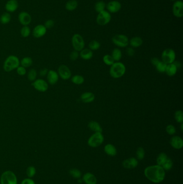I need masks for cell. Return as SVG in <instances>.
Masks as SVG:
<instances>
[{"label":"cell","mask_w":183,"mask_h":184,"mask_svg":"<svg viewBox=\"0 0 183 184\" xmlns=\"http://www.w3.org/2000/svg\"><path fill=\"white\" fill-rule=\"evenodd\" d=\"M145 176L155 184L162 182L166 177V172L161 166L155 165L148 166L144 171Z\"/></svg>","instance_id":"6da1fadb"},{"label":"cell","mask_w":183,"mask_h":184,"mask_svg":"<svg viewBox=\"0 0 183 184\" xmlns=\"http://www.w3.org/2000/svg\"><path fill=\"white\" fill-rule=\"evenodd\" d=\"M126 66L124 64L118 61L115 62L111 66L110 69V74L115 79L121 78L126 72Z\"/></svg>","instance_id":"7a4b0ae2"},{"label":"cell","mask_w":183,"mask_h":184,"mask_svg":"<svg viewBox=\"0 0 183 184\" xmlns=\"http://www.w3.org/2000/svg\"><path fill=\"white\" fill-rule=\"evenodd\" d=\"M20 65V61L17 56L11 55L6 58L3 64V69L7 72L17 69Z\"/></svg>","instance_id":"3957f363"},{"label":"cell","mask_w":183,"mask_h":184,"mask_svg":"<svg viewBox=\"0 0 183 184\" xmlns=\"http://www.w3.org/2000/svg\"><path fill=\"white\" fill-rule=\"evenodd\" d=\"M104 137L102 132H95L88 139V146L92 148H97L103 144Z\"/></svg>","instance_id":"277c9868"},{"label":"cell","mask_w":183,"mask_h":184,"mask_svg":"<svg viewBox=\"0 0 183 184\" xmlns=\"http://www.w3.org/2000/svg\"><path fill=\"white\" fill-rule=\"evenodd\" d=\"M1 184H17V176L13 172L6 171L2 173L0 178Z\"/></svg>","instance_id":"5b68a950"},{"label":"cell","mask_w":183,"mask_h":184,"mask_svg":"<svg viewBox=\"0 0 183 184\" xmlns=\"http://www.w3.org/2000/svg\"><path fill=\"white\" fill-rule=\"evenodd\" d=\"M72 43L75 51L77 52H80L84 48L85 42L84 39L81 35L78 33L73 35L72 38Z\"/></svg>","instance_id":"8992f818"},{"label":"cell","mask_w":183,"mask_h":184,"mask_svg":"<svg viewBox=\"0 0 183 184\" xmlns=\"http://www.w3.org/2000/svg\"><path fill=\"white\" fill-rule=\"evenodd\" d=\"M113 43L119 48H126L129 44V39L126 35L116 34L112 38Z\"/></svg>","instance_id":"52a82bcc"},{"label":"cell","mask_w":183,"mask_h":184,"mask_svg":"<svg viewBox=\"0 0 183 184\" xmlns=\"http://www.w3.org/2000/svg\"><path fill=\"white\" fill-rule=\"evenodd\" d=\"M176 53L172 49H166L162 52V61L168 64L173 63L175 61Z\"/></svg>","instance_id":"ba28073f"},{"label":"cell","mask_w":183,"mask_h":184,"mask_svg":"<svg viewBox=\"0 0 183 184\" xmlns=\"http://www.w3.org/2000/svg\"><path fill=\"white\" fill-rule=\"evenodd\" d=\"M111 15L107 11L104 10L98 14L96 18V22L98 24L101 26H104L109 24L111 21Z\"/></svg>","instance_id":"9c48e42d"},{"label":"cell","mask_w":183,"mask_h":184,"mask_svg":"<svg viewBox=\"0 0 183 184\" xmlns=\"http://www.w3.org/2000/svg\"><path fill=\"white\" fill-rule=\"evenodd\" d=\"M57 73L59 76L61 77L62 79L67 80L70 79L72 76V72L69 67L65 65H61L57 69Z\"/></svg>","instance_id":"30bf717a"},{"label":"cell","mask_w":183,"mask_h":184,"mask_svg":"<svg viewBox=\"0 0 183 184\" xmlns=\"http://www.w3.org/2000/svg\"><path fill=\"white\" fill-rule=\"evenodd\" d=\"M172 13L175 17L181 18L183 16V2L181 0L176 1L172 6Z\"/></svg>","instance_id":"8fae6325"},{"label":"cell","mask_w":183,"mask_h":184,"mask_svg":"<svg viewBox=\"0 0 183 184\" xmlns=\"http://www.w3.org/2000/svg\"><path fill=\"white\" fill-rule=\"evenodd\" d=\"M34 89L40 92H45L48 88V84L46 81L43 79H38L35 80L32 84Z\"/></svg>","instance_id":"7c38bea8"},{"label":"cell","mask_w":183,"mask_h":184,"mask_svg":"<svg viewBox=\"0 0 183 184\" xmlns=\"http://www.w3.org/2000/svg\"><path fill=\"white\" fill-rule=\"evenodd\" d=\"M106 8L110 13H116L121 9V4L116 0L111 1L107 4Z\"/></svg>","instance_id":"4fadbf2b"},{"label":"cell","mask_w":183,"mask_h":184,"mask_svg":"<svg viewBox=\"0 0 183 184\" xmlns=\"http://www.w3.org/2000/svg\"><path fill=\"white\" fill-rule=\"evenodd\" d=\"M47 29L44 25L39 24L37 25L33 30V36L37 38H41L46 34Z\"/></svg>","instance_id":"5bb4252c"},{"label":"cell","mask_w":183,"mask_h":184,"mask_svg":"<svg viewBox=\"0 0 183 184\" xmlns=\"http://www.w3.org/2000/svg\"><path fill=\"white\" fill-rule=\"evenodd\" d=\"M170 145L172 148L175 149H181L183 148V139L178 136H174L172 137L170 141Z\"/></svg>","instance_id":"9a60e30c"},{"label":"cell","mask_w":183,"mask_h":184,"mask_svg":"<svg viewBox=\"0 0 183 184\" xmlns=\"http://www.w3.org/2000/svg\"><path fill=\"white\" fill-rule=\"evenodd\" d=\"M18 19L20 23L24 26H27L31 22V16L29 13L25 12H22L19 13Z\"/></svg>","instance_id":"2e32d148"},{"label":"cell","mask_w":183,"mask_h":184,"mask_svg":"<svg viewBox=\"0 0 183 184\" xmlns=\"http://www.w3.org/2000/svg\"><path fill=\"white\" fill-rule=\"evenodd\" d=\"M59 74L56 71L50 70L48 72L47 79L48 83L52 85H54L57 83L59 80Z\"/></svg>","instance_id":"e0dca14e"},{"label":"cell","mask_w":183,"mask_h":184,"mask_svg":"<svg viewBox=\"0 0 183 184\" xmlns=\"http://www.w3.org/2000/svg\"><path fill=\"white\" fill-rule=\"evenodd\" d=\"M83 181H84L86 184H96L97 182V178L93 174L91 173H86L84 174L82 178Z\"/></svg>","instance_id":"ac0fdd59"},{"label":"cell","mask_w":183,"mask_h":184,"mask_svg":"<svg viewBox=\"0 0 183 184\" xmlns=\"http://www.w3.org/2000/svg\"><path fill=\"white\" fill-rule=\"evenodd\" d=\"M95 99V94L92 92H84L81 95V99L84 103H91L94 101Z\"/></svg>","instance_id":"d6986e66"},{"label":"cell","mask_w":183,"mask_h":184,"mask_svg":"<svg viewBox=\"0 0 183 184\" xmlns=\"http://www.w3.org/2000/svg\"><path fill=\"white\" fill-rule=\"evenodd\" d=\"M18 7V3L16 0H9L6 3V9L9 13L15 12Z\"/></svg>","instance_id":"ffe728a7"},{"label":"cell","mask_w":183,"mask_h":184,"mask_svg":"<svg viewBox=\"0 0 183 184\" xmlns=\"http://www.w3.org/2000/svg\"><path fill=\"white\" fill-rule=\"evenodd\" d=\"M88 128L91 130L94 131L95 132H102V131H103L101 125L97 121H90L88 124Z\"/></svg>","instance_id":"44dd1931"},{"label":"cell","mask_w":183,"mask_h":184,"mask_svg":"<svg viewBox=\"0 0 183 184\" xmlns=\"http://www.w3.org/2000/svg\"><path fill=\"white\" fill-rule=\"evenodd\" d=\"M143 40L140 37H134L129 40V44L133 48H139L142 45Z\"/></svg>","instance_id":"7402d4cb"},{"label":"cell","mask_w":183,"mask_h":184,"mask_svg":"<svg viewBox=\"0 0 183 184\" xmlns=\"http://www.w3.org/2000/svg\"><path fill=\"white\" fill-rule=\"evenodd\" d=\"M104 150L107 155L115 156L117 153V150L115 146L111 144H107L104 146Z\"/></svg>","instance_id":"603a6c76"},{"label":"cell","mask_w":183,"mask_h":184,"mask_svg":"<svg viewBox=\"0 0 183 184\" xmlns=\"http://www.w3.org/2000/svg\"><path fill=\"white\" fill-rule=\"evenodd\" d=\"M92 51L89 49H83L80 51V57L82 59L86 60L91 59L93 57Z\"/></svg>","instance_id":"cb8c5ba5"},{"label":"cell","mask_w":183,"mask_h":184,"mask_svg":"<svg viewBox=\"0 0 183 184\" xmlns=\"http://www.w3.org/2000/svg\"><path fill=\"white\" fill-rule=\"evenodd\" d=\"M178 69L177 66L174 63L168 64L166 66V73L169 77H173L176 75Z\"/></svg>","instance_id":"d4e9b609"},{"label":"cell","mask_w":183,"mask_h":184,"mask_svg":"<svg viewBox=\"0 0 183 184\" xmlns=\"http://www.w3.org/2000/svg\"><path fill=\"white\" fill-rule=\"evenodd\" d=\"M78 3L77 0H69L66 3L65 7L68 11H73L77 9Z\"/></svg>","instance_id":"484cf974"},{"label":"cell","mask_w":183,"mask_h":184,"mask_svg":"<svg viewBox=\"0 0 183 184\" xmlns=\"http://www.w3.org/2000/svg\"><path fill=\"white\" fill-rule=\"evenodd\" d=\"M111 56L115 61H119L122 58V52L118 48H115L113 50Z\"/></svg>","instance_id":"4316f807"},{"label":"cell","mask_w":183,"mask_h":184,"mask_svg":"<svg viewBox=\"0 0 183 184\" xmlns=\"http://www.w3.org/2000/svg\"><path fill=\"white\" fill-rule=\"evenodd\" d=\"M71 81L73 84H82L84 83V77L80 75H75L72 78Z\"/></svg>","instance_id":"83f0119b"},{"label":"cell","mask_w":183,"mask_h":184,"mask_svg":"<svg viewBox=\"0 0 183 184\" xmlns=\"http://www.w3.org/2000/svg\"><path fill=\"white\" fill-rule=\"evenodd\" d=\"M33 63L32 59L29 57H25L23 58V59L20 61V64L22 66L27 68L31 66L32 65Z\"/></svg>","instance_id":"f1b7e54d"},{"label":"cell","mask_w":183,"mask_h":184,"mask_svg":"<svg viewBox=\"0 0 183 184\" xmlns=\"http://www.w3.org/2000/svg\"><path fill=\"white\" fill-rule=\"evenodd\" d=\"M168 158V156L166 155V153H163V152L160 153L157 158V165L162 166Z\"/></svg>","instance_id":"f546056e"},{"label":"cell","mask_w":183,"mask_h":184,"mask_svg":"<svg viewBox=\"0 0 183 184\" xmlns=\"http://www.w3.org/2000/svg\"><path fill=\"white\" fill-rule=\"evenodd\" d=\"M105 7H106V4L103 1H99L96 3L95 6L96 11L98 13L105 10Z\"/></svg>","instance_id":"4dcf8cb0"},{"label":"cell","mask_w":183,"mask_h":184,"mask_svg":"<svg viewBox=\"0 0 183 184\" xmlns=\"http://www.w3.org/2000/svg\"><path fill=\"white\" fill-rule=\"evenodd\" d=\"M11 20V16L8 13H4L0 18V22L3 24H6L9 23Z\"/></svg>","instance_id":"1f68e13d"},{"label":"cell","mask_w":183,"mask_h":184,"mask_svg":"<svg viewBox=\"0 0 183 184\" xmlns=\"http://www.w3.org/2000/svg\"><path fill=\"white\" fill-rule=\"evenodd\" d=\"M167 64L164 63L163 61H160L155 66L157 71L160 73H165L166 70Z\"/></svg>","instance_id":"d6a6232c"},{"label":"cell","mask_w":183,"mask_h":184,"mask_svg":"<svg viewBox=\"0 0 183 184\" xmlns=\"http://www.w3.org/2000/svg\"><path fill=\"white\" fill-rule=\"evenodd\" d=\"M100 47H101V44L99 42H98L97 40H92L89 44V49L92 51H96L98 50L100 48Z\"/></svg>","instance_id":"836d02e7"},{"label":"cell","mask_w":183,"mask_h":184,"mask_svg":"<svg viewBox=\"0 0 183 184\" xmlns=\"http://www.w3.org/2000/svg\"><path fill=\"white\" fill-rule=\"evenodd\" d=\"M161 166L164 169V171H169L170 170L173 166V162L172 161L171 159L168 158L166 161L164 162V164Z\"/></svg>","instance_id":"e575fe53"},{"label":"cell","mask_w":183,"mask_h":184,"mask_svg":"<svg viewBox=\"0 0 183 184\" xmlns=\"http://www.w3.org/2000/svg\"><path fill=\"white\" fill-rule=\"evenodd\" d=\"M104 63L107 66H111L115 63V60L113 59L112 56L110 54H106L103 58Z\"/></svg>","instance_id":"d590c367"},{"label":"cell","mask_w":183,"mask_h":184,"mask_svg":"<svg viewBox=\"0 0 183 184\" xmlns=\"http://www.w3.org/2000/svg\"><path fill=\"white\" fill-rule=\"evenodd\" d=\"M175 119L177 123H181L183 122V112L181 110H178L175 113Z\"/></svg>","instance_id":"8d00e7d4"},{"label":"cell","mask_w":183,"mask_h":184,"mask_svg":"<svg viewBox=\"0 0 183 184\" xmlns=\"http://www.w3.org/2000/svg\"><path fill=\"white\" fill-rule=\"evenodd\" d=\"M26 173H27V176L30 178H31L36 175V169L35 168V167L33 166H30L27 168Z\"/></svg>","instance_id":"74e56055"},{"label":"cell","mask_w":183,"mask_h":184,"mask_svg":"<svg viewBox=\"0 0 183 184\" xmlns=\"http://www.w3.org/2000/svg\"><path fill=\"white\" fill-rule=\"evenodd\" d=\"M69 173L73 178L76 179L80 178L81 176H82V173L81 172V171L77 169H71L69 171Z\"/></svg>","instance_id":"f35d334b"},{"label":"cell","mask_w":183,"mask_h":184,"mask_svg":"<svg viewBox=\"0 0 183 184\" xmlns=\"http://www.w3.org/2000/svg\"><path fill=\"white\" fill-rule=\"evenodd\" d=\"M136 157L139 160H142L145 157V150L142 147L138 148L136 152Z\"/></svg>","instance_id":"ab89813d"},{"label":"cell","mask_w":183,"mask_h":184,"mask_svg":"<svg viewBox=\"0 0 183 184\" xmlns=\"http://www.w3.org/2000/svg\"><path fill=\"white\" fill-rule=\"evenodd\" d=\"M37 76V73L36 69H31L28 73L27 75V78L29 81H34L36 79Z\"/></svg>","instance_id":"60d3db41"},{"label":"cell","mask_w":183,"mask_h":184,"mask_svg":"<svg viewBox=\"0 0 183 184\" xmlns=\"http://www.w3.org/2000/svg\"><path fill=\"white\" fill-rule=\"evenodd\" d=\"M30 29L27 26H24L21 30V34L22 36L24 38L29 37V35H30Z\"/></svg>","instance_id":"b9f144b4"},{"label":"cell","mask_w":183,"mask_h":184,"mask_svg":"<svg viewBox=\"0 0 183 184\" xmlns=\"http://www.w3.org/2000/svg\"><path fill=\"white\" fill-rule=\"evenodd\" d=\"M166 131L170 135H174L176 132V129L174 125H168L166 127Z\"/></svg>","instance_id":"7bdbcfd3"},{"label":"cell","mask_w":183,"mask_h":184,"mask_svg":"<svg viewBox=\"0 0 183 184\" xmlns=\"http://www.w3.org/2000/svg\"><path fill=\"white\" fill-rule=\"evenodd\" d=\"M128 159L130 161L131 169H134L137 167V165H138V161H137V159H136V158L131 157L128 158Z\"/></svg>","instance_id":"ee69618b"},{"label":"cell","mask_w":183,"mask_h":184,"mask_svg":"<svg viewBox=\"0 0 183 184\" xmlns=\"http://www.w3.org/2000/svg\"><path fill=\"white\" fill-rule=\"evenodd\" d=\"M17 73L21 75V76H23L25 75L27 73V70L25 69V67H23V66H19L17 68Z\"/></svg>","instance_id":"f6af8a7d"},{"label":"cell","mask_w":183,"mask_h":184,"mask_svg":"<svg viewBox=\"0 0 183 184\" xmlns=\"http://www.w3.org/2000/svg\"><path fill=\"white\" fill-rule=\"evenodd\" d=\"M78 57H79V54H78V52L77 51H74L71 52L70 56H69L70 59L72 61H75V60L77 59Z\"/></svg>","instance_id":"bcb514c9"},{"label":"cell","mask_w":183,"mask_h":184,"mask_svg":"<svg viewBox=\"0 0 183 184\" xmlns=\"http://www.w3.org/2000/svg\"><path fill=\"white\" fill-rule=\"evenodd\" d=\"M54 22L53 20L48 19L45 22L44 26L45 27L46 29H51L52 27H54Z\"/></svg>","instance_id":"7dc6e473"},{"label":"cell","mask_w":183,"mask_h":184,"mask_svg":"<svg viewBox=\"0 0 183 184\" xmlns=\"http://www.w3.org/2000/svg\"><path fill=\"white\" fill-rule=\"evenodd\" d=\"M21 184H36V183L32 179L27 178L23 179Z\"/></svg>","instance_id":"c3c4849f"},{"label":"cell","mask_w":183,"mask_h":184,"mask_svg":"<svg viewBox=\"0 0 183 184\" xmlns=\"http://www.w3.org/2000/svg\"><path fill=\"white\" fill-rule=\"evenodd\" d=\"M126 54L130 57H133L135 54V50H134V49L132 47L128 48L126 49Z\"/></svg>","instance_id":"681fc988"},{"label":"cell","mask_w":183,"mask_h":184,"mask_svg":"<svg viewBox=\"0 0 183 184\" xmlns=\"http://www.w3.org/2000/svg\"><path fill=\"white\" fill-rule=\"evenodd\" d=\"M122 165H123V166H124L125 169H131V165H130V161H129V159H128L125 160V161L122 162Z\"/></svg>","instance_id":"f907efd6"},{"label":"cell","mask_w":183,"mask_h":184,"mask_svg":"<svg viewBox=\"0 0 183 184\" xmlns=\"http://www.w3.org/2000/svg\"><path fill=\"white\" fill-rule=\"evenodd\" d=\"M160 60L158 59V58L156 57L153 58L151 59V63L153 65L155 66L160 62Z\"/></svg>","instance_id":"816d5d0a"},{"label":"cell","mask_w":183,"mask_h":184,"mask_svg":"<svg viewBox=\"0 0 183 184\" xmlns=\"http://www.w3.org/2000/svg\"><path fill=\"white\" fill-rule=\"evenodd\" d=\"M48 70L47 69H42L41 71H40V74L41 76H45L47 74L48 72Z\"/></svg>","instance_id":"f5cc1de1"},{"label":"cell","mask_w":183,"mask_h":184,"mask_svg":"<svg viewBox=\"0 0 183 184\" xmlns=\"http://www.w3.org/2000/svg\"><path fill=\"white\" fill-rule=\"evenodd\" d=\"M181 131H182L183 130V123H181Z\"/></svg>","instance_id":"db71d44e"},{"label":"cell","mask_w":183,"mask_h":184,"mask_svg":"<svg viewBox=\"0 0 183 184\" xmlns=\"http://www.w3.org/2000/svg\"><path fill=\"white\" fill-rule=\"evenodd\" d=\"M82 182H83V180H80V179H79V180H78V182H79V183H80H80H82Z\"/></svg>","instance_id":"11a10c76"},{"label":"cell","mask_w":183,"mask_h":184,"mask_svg":"<svg viewBox=\"0 0 183 184\" xmlns=\"http://www.w3.org/2000/svg\"><path fill=\"white\" fill-rule=\"evenodd\" d=\"M171 1H175L176 0H171Z\"/></svg>","instance_id":"9f6ffc18"}]
</instances>
